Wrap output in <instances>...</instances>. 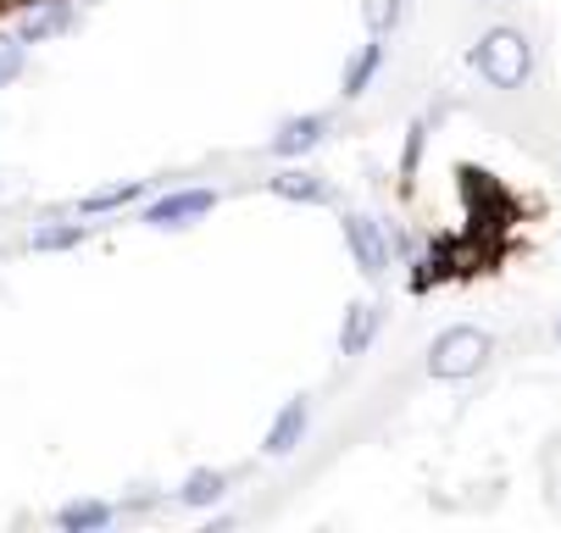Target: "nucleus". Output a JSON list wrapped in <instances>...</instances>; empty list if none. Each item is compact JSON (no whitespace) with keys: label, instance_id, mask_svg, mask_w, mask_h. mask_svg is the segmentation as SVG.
<instances>
[{"label":"nucleus","instance_id":"1","mask_svg":"<svg viewBox=\"0 0 561 533\" xmlns=\"http://www.w3.org/2000/svg\"><path fill=\"white\" fill-rule=\"evenodd\" d=\"M467 61H472V72H478V79H484L490 90H523L528 72H534V45H528L523 28L495 23V28L478 34V45H472Z\"/></svg>","mask_w":561,"mask_h":533},{"label":"nucleus","instance_id":"2","mask_svg":"<svg viewBox=\"0 0 561 533\" xmlns=\"http://www.w3.org/2000/svg\"><path fill=\"white\" fill-rule=\"evenodd\" d=\"M495 356V334L478 328V323H456L428 345V378L439 384H461V378H478Z\"/></svg>","mask_w":561,"mask_h":533},{"label":"nucleus","instance_id":"3","mask_svg":"<svg viewBox=\"0 0 561 533\" xmlns=\"http://www.w3.org/2000/svg\"><path fill=\"white\" fill-rule=\"evenodd\" d=\"M340 234H345V251H351V262H356V273H367V278H383L389 273V228L378 222V217H367V211H345L340 217Z\"/></svg>","mask_w":561,"mask_h":533},{"label":"nucleus","instance_id":"4","mask_svg":"<svg viewBox=\"0 0 561 533\" xmlns=\"http://www.w3.org/2000/svg\"><path fill=\"white\" fill-rule=\"evenodd\" d=\"M217 211V189L195 184V189H173L162 200L145 206V228H156V234H173V228H195L201 217Z\"/></svg>","mask_w":561,"mask_h":533},{"label":"nucleus","instance_id":"5","mask_svg":"<svg viewBox=\"0 0 561 533\" xmlns=\"http://www.w3.org/2000/svg\"><path fill=\"white\" fill-rule=\"evenodd\" d=\"M323 139H329V117H323V112H295V117L278 123V134L267 139V150H273L278 162H300V157H311Z\"/></svg>","mask_w":561,"mask_h":533},{"label":"nucleus","instance_id":"6","mask_svg":"<svg viewBox=\"0 0 561 533\" xmlns=\"http://www.w3.org/2000/svg\"><path fill=\"white\" fill-rule=\"evenodd\" d=\"M306 428H311V395H289V401L273 412L267 433H262V455H273V462H278V455L300 450Z\"/></svg>","mask_w":561,"mask_h":533},{"label":"nucleus","instance_id":"7","mask_svg":"<svg viewBox=\"0 0 561 533\" xmlns=\"http://www.w3.org/2000/svg\"><path fill=\"white\" fill-rule=\"evenodd\" d=\"M378 334H383V300H351L345 323H340V350L345 356H367Z\"/></svg>","mask_w":561,"mask_h":533},{"label":"nucleus","instance_id":"8","mask_svg":"<svg viewBox=\"0 0 561 533\" xmlns=\"http://www.w3.org/2000/svg\"><path fill=\"white\" fill-rule=\"evenodd\" d=\"M267 195H278V200H289V206H334V184L317 178V173H306V167L273 173V178H267Z\"/></svg>","mask_w":561,"mask_h":533},{"label":"nucleus","instance_id":"9","mask_svg":"<svg viewBox=\"0 0 561 533\" xmlns=\"http://www.w3.org/2000/svg\"><path fill=\"white\" fill-rule=\"evenodd\" d=\"M72 23H78V12H72V0H39V7H28V12H23L18 34H23V45H45V39L67 34Z\"/></svg>","mask_w":561,"mask_h":533},{"label":"nucleus","instance_id":"10","mask_svg":"<svg viewBox=\"0 0 561 533\" xmlns=\"http://www.w3.org/2000/svg\"><path fill=\"white\" fill-rule=\"evenodd\" d=\"M378 67H383V34H367V45L345 61V72H340V95L345 101H362L367 90H373V79H378Z\"/></svg>","mask_w":561,"mask_h":533},{"label":"nucleus","instance_id":"11","mask_svg":"<svg viewBox=\"0 0 561 533\" xmlns=\"http://www.w3.org/2000/svg\"><path fill=\"white\" fill-rule=\"evenodd\" d=\"M112 517H117V506H106V500H67L56 511V528L61 533H101V528H112Z\"/></svg>","mask_w":561,"mask_h":533},{"label":"nucleus","instance_id":"12","mask_svg":"<svg viewBox=\"0 0 561 533\" xmlns=\"http://www.w3.org/2000/svg\"><path fill=\"white\" fill-rule=\"evenodd\" d=\"M228 495V473H217V467H195L184 484H179V506H190V511H206V506H217Z\"/></svg>","mask_w":561,"mask_h":533},{"label":"nucleus","instance_id":"13","mask_svg":"<svg viewBox=\"0 0 561 533\" xmlns=\"http://www.w3.org/2000/svg\"><path fill=\"white\" fill-rule=\"evenodd\" d=\"M145 195V178H123V184H106V189H90L84 200H78L72 211L78 217H106V211H123V206H134Z\"/></svg>","mask_w":561,"mask_h":533},{"label":"nucleus","instance_id":"14","mask_svg":"<svg viewBox=\"0 0 561 533\" xmlns=\"http://www.w3.org/2000/svg\"><path fill=\"white\" fill-rule=\"evenodd\" d=\"M84 240H90V228H84V222H39L34 234H28V251L50 256V251H78Z\"/></svg>","mask_w":561,"mask_h":533},{"label":"nucleus","instance_id":"15","mask_svg":"<svg viewBox=\"0 0 561 533\" xmlns=\"http://www.w3.org/2000/svg\"><path fill=\"white\" fill-rule=\"evenodd\" d=\"M423 150H428V123H412V128H407V144H400V167H394V178H400V195H412V189H417Z\"/></svg>","mask_w":561,"mask_h":533},{"label":"nucleus","instance_id":"16","mask_svg":"<svg viewBox=\"0 0 561 533\" xmlns=\"http://www.w3.org/2000/svg\"><path fill=\"white\" fill-rule=\"evenodd\" d=\"M23 67H28V45H23V34H0V90L18 84V79H23Z\"/></svg>","mask_w":561,"mask_h":533},{"label":"nucleus","instance_id":"17","mask_svg":"<svg viewBox=\"0 0 561 533\" xmlns=\"http://www.w3.org/2000/svg\"><path fill=\"white\" fill-rule=\"evenodd\" d=\"M400 12H407V0H367L362 18H367V34H389L400 23Z\"/></svg>","mask_w":561,"mask_h":533},{"label":"nucleus","instance_id":"18","mask_svg":"<svg viewBox=\"0 0 561 533\" xmlns=\"http://www.w3.org/2000/svg\"><path fill=\"white\" fill-rule=\"evenodd\" d=\"M7 7H18V12H28V7H39V0H7Z\"/></svg>","mask_w":561,"mask_h":533},{"label":"nucleus","instance_id":"19","mask_svg":"<svg viewBox=\"0 0 561 533\" xmlns=\"http://www.w3.org/2000/svg\"><path fill=\"white\" fill-rule=\"evenodd\" d=\"M478 7H501V0H478Z\"/></svg>","mask_w":561,"mask_h":533},{"label":"nucleus","instance_id":"20","mask_svg":"<svg viewBox=\"0 0 561 533\" xmlns=\"http://www.w3.org/2000/svg\"><path fill=\"white\" fill-rule=\"evenodd\" d=\"M556 339H561V317H556Z\"/></svg>","mask_w":561,"mask_h":533}]
</instances>
